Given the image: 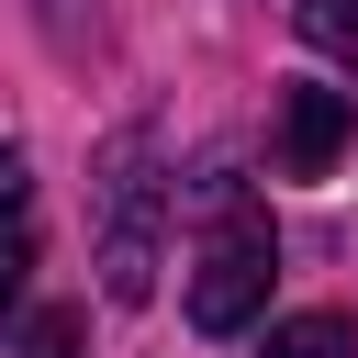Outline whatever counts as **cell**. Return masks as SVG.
<instances>
[{"mask_svg":"<svg viewBox=\"0 0 358 358\" xmlns=\"http://www.w3.org/2000/svg\"><path fill=\"white\" fill-rule=\"evenodd\" d=\"M90 235H101V291H112V302H145V291H157V246H168V179H157V134H145V123H123V134L101 145Z\"/></svg>","mask_w":358,"mask_h":358,"instance_id":"1","label":"cell"},{"mask_svg":"<svg viewBox=\"0 0 358 358\" xmlns=\"http://www.w3.org/2000/svg\"><path fill=\"white\" fill-rule=\"evenodd\" d=\"M268 280H280V235H268L257 213H235V224L201 246V268H190V324H201V336H246V324L268 313Z\"/></svg>","mask_w":358,"mask_h":358,"instance_id":"2","label":"cell"},{"mask_svg":"<svg viewBox=\"0 0 358 358\" xmlns=\"http://www.w3.org/2000/svg\"><path fill=\"white\" fill-rule=\"evenodd\" d=\"M347 145H358V101H347V90L291 78V90L268 101V157H280V179H336Z\"/></svg>","mask_w":358,"mask_h":358,"instance_id":"3","label":"cell"},{"mask_svg":"<svg viewBox=\"0 0 358 358\" xmlns=\"http://www.w3.org/2000/svg\"><path fill=\"white\" fill-rule=\"evenodd\" d=\"M291 22H302V45H313V56L358 67V0H291Z\"/></svg>","mask_w":358,"mask_h":358,"instance_id":"4","label":"cell"},{"mask_svg":"<svg viewBox=\"0 0 358 358\" xmlns=\"http://www.w3.org/2000/svg\"><path fill=\"white\" fill-rule=\"evenodd\" d=\"M358 336H347V313H291V324H268V347L257 358H347Z\"/></svg>","mask_w":358,"mask_h":358,"instance_id":"5","label":"cell"},{"mask_svg":"<svg viewBox=\"0 0 358 358\" xmlns=\"http://www.w3.org/2000/svg\"><path fill=\"white\" fill-rule=\"evenodd\" d=\"M78 347H90V313H67V302L34 313L22 336H0V358H78Z\"/></svg>","mask_w":358,"mask_h":358,"instance_id":"6","label":"cell"},{"mask_svg":"<svg viewBox=\"0 0 358 358\" xmlns=\"http://www.w3.org/2000/svg\"><path fill=\"white\" fill-rule=\"evenodd\" d=\"M22 280H34V246H22V235H11V224H0V313H11V302H22Z\"/></svg>","mask_w":358,"mask_h":358,"instance_id":"7","label":"cell"},{"mask_svg":"<svg viewBox=\"0 0 358 358\" xmlns=\"http://www.w3.org/2000/svg\"><path fill=\"white\" fill-rule=\"evenodd\" d=\"M34 11H45V34H56V45H78V34H90V0H34Z\"/></svg>","mask_w":358,"mask_h":358,"instance_id":"8","label":"cell"},{"mask_svg":"<svg viewBox=\"0 0 358 358\" xmlns=\"http://www.w3.org/2000/svg\"><path fill=\"white\" fill-rule=\"evenodd\" d=\"M22 190H34V179H22V145H0V224L22 213Z\"/></svg>","mask_w":358,"mask_h":358,"instance_id":"9","label":"cell"}]
</instances>
